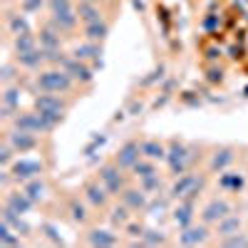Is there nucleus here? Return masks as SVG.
<instances>
[{"label":"nucleus","mask_w":248,"mask_h":248,"mask_svg":"<svg viewBox=\"0 0 248 248\" xmlns=\"http://www.w3.org/2000/svg\"><path fill=\"white\" fill-rule=\"evenodd\" d=\"M37 87L43 92L60 94V92H67L72 87V77L67 75V70H45L37 77Z\"/></svg>","instance_id":"1"},{"label":"nucleus","mask_w":248,"mask_h":248,"mask_svg":"<svg viewBox=\"0 0 248 248\" xmlns=\"http://www.w3.org/2000/svg\"><path fill=\"white\" fill-rule=\"evenodd\" d=\"M35 109L43 114L52 127L62 119V112H65V105L60 102V97L57 94H52V92H45V94H40L37 99H35Z\"/></svg>","instance_id":"2"},{"label":"nucleus","mask_w":248,"mask_h":248,"mask_svg":"<svg viewBox=\"0 0 248 248\" xmlns=\"http://www.w3.org/2000/svg\"><path fill=\"white\" fill-rule=\"evenodd\" d=\"M10 174H13V179H17V181L37 179L40 174H43V161H37V159H20V161L13 164Z\"/></svg>","instance_id":"3"},{"label":"nucleus","mask_w":248,"mask_h":248,"mask_svg":"<svg viewBox=\"0 0 248 248\" xmlns=\"http://www.w3.org/2000/svg\"><path fill=\"white\" fill-rule=\"evenodd\" d=\"M15 129H25V132H32V134H40V132H47L52 129V124L40 114V112H30V114H20L15 119Z\"/></svg>","instance_id":"4"},{"label":"nucleus","mask_w":248,"mask_h":248,"mask_svg":"<svg viewBox=\"0 0 248 248\" xmlns=\"http://www.w3.org/2000/svg\"><path fill=\"white\" fill-rule=\"evenodd\" d=\"M189 159H191V156H189V149H186L184 144H179V141H171V147H169V152H167V161H169L171 171H174V174H184Z\"/></svg>","instance_id":"5"},{"label":"nucleus","mask_w":248,"mask_h":248,"mask_svg":"<svg viewBox=\"0 0 248 248\" xmlns=\"http://www.w3.org/2000/svg\"><path fill=\"white\" fill-rule=\"evenodd\" d=\"M8 144H10V147H13L15 152L25 154V152H32V149L37 147V139H35V134H32V132L15 129V132H10V134H8Z\"/></svg>","instance_id":"6"},{"label":"nucleus","mask_w":248,"mask_h":248,"mask_svg":"<svg viewBox=\"0 0 248 248\" xmlns=\"http://www.w3.org/2000/svg\"><path fill=\"white\" fill-rule=\"evenodd\" d=\"M139 154H141V144L127 141L117 154V167L119 169H134V164L139 161Z\"/></svg>","instance_id":"7"},{"label":"nucleus","mask_w":248,"mask_h":248,"mask_svg":"<svg viewBox=\"0 0 248 248\" xmlns=\"http://www.w3.org/2000/svg\"><path fill=\"white\" fill-rule=\"evenodd\" d=\"M99 179H102V184H105V189L109 194H119L124 189V179L119 174V167H102Z\"/></svg>","instance_id":"8"},{"label":"nucleus","mask_w":248,"mask_h":248,"mask_svg":"<svg viewBox=\"0 0 248 248\" xmlns=\"http://www.w3.org/2000/svg\"><path fill=\"white\" fill-rule=\"evenodd\" d=\"M231 214V206L229 203H226V201H211L209 206H206V209H203V223H218L223 216H229Z\"/></svg>","instance_id":"9"},{"label":"nucleus","mask_w":248,"mask_h":248,"mask_svg":"<svg viewBox=\"0 0 248 248\" xmlns=\"http://www.w3.org/2000/svg\"><path fill=\"white\" fill-rule=\"evenodd\" d=\"M62 67L67 70V75H70L72 79H79V82H90V79H92V70L82 65V62H79V57H72V60H62Z\"/></svg>","instance_id":"10"},{"label":"nucleus","mask_w":248,"mask_h":248,"mask_svg":"<svg viewBox=\"0 0 248 248\" xmlns=\"http://www.w3.org/2000/svg\"><path fill=\"white\" fill-rule=\"evenodd\" d=\"M32 199L23 191V194H8V199H5V206H10L13 211H17V214H28L30 209H32Z\"/></svg>","instance_id":"11"},{"label":"nucleus","mask_w":248,"mask_h":248,"mask_svg":"<svg viewBox=\"0 0 248 248\" xmlns=\"http://www.w3.org/2000/svg\"><path fill=\"white\" fill-rule=\"evenodd\" d=\"M147 191H137V189H127V191H122V199H124V206L127 209H134V211H139V209H147V196H144Z\"/></svg>","instance_id":"12"},{"label":"nucleus","mask_w":248,"mask_h":248,"mask_svg":"<svg viewBox=\"0 0 248 248\" xmlns=\"http://www.w3.org/2000/svg\"><path fill=\"white\" fill-rule=\"evenodd\" d=\"M179 241L184 246H199V243L206 241V229H203V226H186L184 233L179 236Z\"/></svg>","instance_id":"13"},{"label":"nucleus","mask_w":248,"mask_h":248,"mask_svg":"<svg viewBox=\"0 0 248 248\" xmlns=\"http://www.w3.org/2000/svg\"><path fill=\"white\" fill-rule=\"evenodd\" d=\"M47 57H45V50H28V52H17V62L23 67H40L45 62Z\"/></svg>","instance_id":"14"},{"label":"nucleus","mask_w":248,"mask_h":248,"mask_svg":"<svg viewBox=\"0 0 248 248\" xmlns=\"http://www.w3.org/2000/svg\"><path fill=\"white\" fill-rule=\"evenodd\" d=\"M174 221L181 226V229H186V226H191V221H194V203H191V201H184V203H179L176 209H174Z\"/></svg>","instance_id":"15"},{"label":"nucleus","mask_w":248,"mask_h":248,"mask_svg":"<svg viewBox=\"0 0 248 248\" xmlns=\"http://www.w3.org/2000/svg\"><path fill=\"white\" fill-rule=\"evenodd\" d=\"M3 221L5 223H10L13 229H15V233H20V236H28L30 233V226L17 216V211H13L10 206H5V211H3Z\"/></svg>","instance_id":"16"},{"label":"nucleus","mask_w":248,"mask_h":248,"mask_svg":"<svg viewBox=\"0 0 248 248\" xmlns=\"http://www.w3.org/2000/svg\"><path fill=\"white\" fill-rule=\"evenodd\" d=\"M107 32H109V28H107L105 20H97V23L85 25V35H87L90 43H99V40H105V37H107Z\"/></svg>","instance_id":"17"},{"label":"nucleus","mask_w":248,"mask_h":248,"mask_svg":"<svg viewBox=\"0 0 248 248\" xmlns=\"http://www.w3.org/2000/svg\"><path fill=\"white\" fill-rule=\"evenodd\" d=\"M77 17H79V15H75L72 10L52 13V25H55V28H60V30H70V28H75V25H77Z\"/></svg>","instance_id":"18"},{"label":"nucleus","mask_w":248,"mask_h":248,"mask_svg":"<svg viewBox=\"0 0 248 248\" xmlns=\"http://www.w3.org/2000/svg\"><path fill=\"white\" fill-rule=\"evenodd\" d=\"M87 238H90L92 246H99V248H107V246H114V243H117V236L109 233V231H105V229H94V231H90Z\"/></svg>","instance_id":"19"},{"label":"nucleus","mask_w":248,"mask_h":248,"mask_svg":"<svg viewBox=\"0 0 248 248\" xmlns=\"http://www.w3.org/2000/svg\"><path fill=\"white\" fill-rule=\"evenodd\" d=\"M20 107V90L15 87H8L5 94H3V117H13V112Z\"/></svg>","instance_id":"20"},{"label":"nucleus","mask_w":248,"mask_h":248,"mask_svg":"<svg viewBox=\"0 0 248 248\" xmlns=\"http://www.w3.org/2000/svg\"><path fill=\"white\" fill-rule=\"evenodd\" d=\"M196 181H199V179H196L194 174H184V176L174 184L171 194H174V196H179V199H184V196H186V194H189V191L194 189V186H196Z\"/></svg>","instance_id":"21"},{"label":"nucleus","mask_w":248,"mask_h":248,"mask_svg":"<svg viewBox=\"0 0 248 248\" xmlns=\"http://www.w3.org/2000/svg\"><path fill=\"white\" fill-rule=\"evenodd\" d=\"M77 15H79V20H85V25H90V23H97V20H102V13L94 8V3H85V0L79 3V8H77Z\"/></svg>","instance_id":"22"},{"label":"nucleus","mask_w":248,"mask_h":248,"mask_svg":"<svg viewBox=\"0 0 248 248\" xmlns=\"http://www.w3.org/2000/svg\"><path fill=\"white\" fill-rule=\"evenodd\" d=\"M141 154L149 156V159H167V147H164L161 141H144L141 144Z\"/></svg>","instance_id":"23"},{"label":"nucleus","mask_w":248,"mask_h":248,"mask_svg":"<svg viewBox=\"0 0 248 248\" xmlns=\"http://www.w3.org/2000/svg\"><path fill=\"white\" fill-rule=\"evenodd\" d=\"M238 229H241V218L238 216H223L221 221H218V233L221 236H233V233H238Z\"/></svg>","instance_id":"24"},{"label":"nucleus","mask_w":248,"mask_h":248,"mask_svg":"<svg viewBox=\"0 0 248 248\" xmlns=\"http://www.w3.org/2000/svg\"><path fill=\"white\" fill-rule=\"evenodd\" d=\"M85 194H87V199H90V203H94V206H105L107 203V189L105 186H97V184H90L87 189H85Z\"/></svg>","instance_id":"25"},{"label":"nucleus","mask_w":248,"mask_h":248,"mask_svg":"<svg viewBox=\"0 0 248 248\" xmlns=\"http://www.w3.org/2000/svg\"><path fill=\"white\" fill-rule=\"evenodd\" d=\"M231 161H233V152H231V149H221V152H216L214 159H211V169H214V171H223Z\"/></svg>","instance_id":"26"},{"label":"nucleus","mask_w":248,"mask_h":248,"mask_svg":"<svg viewBox=\"0 0 248 248\" xmlns=\"http://www.w3.org/2000/svg\"><path fill=\"white\" fill-rule=\"evenodd\" d=\"M99 55H102V47H99L97 43L79 45V47L75 50V57H79V60H99Z\"/></svg>","instance_id":"27"},{"label":"nucleus","mask_w":248,"mask_h":248,"mask_svg":"<svg viewBox=\"0 0 248 248\" xmlns=\"http://www.w3.org/2000/svg\"><path fill=\"white\" fill-rule=\"evenodd\" d=\"M25 194L32 199V201H40L45 196V181H40V179H30L25 184Z\"/></svg>","instance_id":"28"},{"label":"nucleus","mask_w":248,"mask_h":248,"mask_svg":"<svg viewBox=\"0 0 248 248\" xmlns=\"http://www.w3.org/2000/svg\"><path fill=\"white\" fill-rule=\"evenodd\" d=\"M40 45H43V50H60V35L55 30H43L40 32Z\"/></svg>","instance_id":"29"},{"label":"nucleus","mask_w":248,"mask_h":248,"mask_svg":"<svg viewBox=\"0 0 248 248\" xmlns=\"http://www.w3.org/2000/svg\"><path fill=\"white\" fill-rule=\"evenodd\" d=\"M13 226L10 223H0V243H3V246H20V233L17 236H13Z\"/></svg>","instance_id":"30"},{"label":"nucleus","mask_w":248,"mask_h":248,"mask_svg":"<svg viewBox=\"0 0 248 248\" xmlns=\"http://www.w3.org/2000/svg\"><path fill=\"white\" fill-rule=\"evenodd\" d=\"M10 30H13V35L17 37V35H25V32H30V28H28V20L23 17V15H10Z\"/></svg>","instance_id":"31"},{"label":"nucleus","mask_w":248,"mask_h":248,"mask_svg":"<svg viewBox=\"0 0 248 248\" xmlns=\"http://www.w3.org/2000/svg\"><path fill=\"white\" fill-rule=\"evenodd\" d=\"M221 186H223V189H241V186H243V176L241 174H221V181H218Z\"/></svg>","instance_id":"32"},{"label":"nucleus","mask_w":248,"mask_h":248,"mask_svg":"<svg viewBox=\"0 0 248 248\" xmlns=\"http://www.w3.org/2000/svg\"><path fill=\"white\" fill-rule=\"evenodd\" d=\"M15 50H17V52L35 50V37H32L30 32H25V35H17V37H15Z\"/></svg>","instance_id":"33"},{"label":"nucleus","mask_w":248,"mask_h":248,"mask_svg":"<svg viewBox=\"0 0 248 248\" xmlns=\"http://www.w3.org/2000/svg\"><path fill=\"white\" fill-rule=\"evenodd\" d=\"M141 238H144V243H147V246H159V243H164V241H167L161 231H154V229L144 231V233H141Z\"/></svg>","instance_id":"34"},{"label":"nucleus","mask_w":248,"mask_h":248,"mask_svg":"<svg viewBox=\"0 0 248 248\" xmlns=\"http://www.w3.org/2000/svg\"><path fill=\"white\" fill-rule=\"evenodd\" d=\"M134 171H137L139 179H147V176H154V174H156L154 167H152V164H147V161H137V164H134Z\"/></svg>","instance_id":"35"},{"label":"nucleus","mask_w":248,"mask_h":248,"mask_svg":"<svg viewBox=\"0 0 248 248\" xmlns=\"http://www.w3.org/2000/svg\"><path fill=\"white\" fill-rule=\"evenodd\" d=\"M223 243H226V246H231V248H236V246H248V238L241 236V233H233V236H226Z\"/></svg>","instance_id":"36"},{"label":"nucleus","mask_w":248,"mask_h":248,"mask_svg":"<svg viewBox=\"0 0 248 248\" xmlns=\"http://www.w3.org/2000/svg\"><path fill=\"white\" fill-rule=\"evenodd\" d=\"M70 211H72V218H75V221H85V218H87L85 209H82V203H77V201L70 203Z\"/></svg>","instance_id":"37"},{"label":"nucleus","mask_w":248,"mask_h":248,"mask_svg":"<svg viewBox=\"0 0 248 248\" xmlns=\"http://www.w3.org/2000/svg\"><path fill=\"white\" fill-rule=\"evenodd\" d=\"M43 231H45V236H47L52 243H62V236L57 233V229H55L52 223H45V226H43Z\"/></svg>","instance_id":"38"},{"label":"nucleus","mask_w":248,"mask_h":248,"mask_svg":"<svg viewBox=\"0 0 248 248\" xmlns=\"http://www.w3.org/2000/svg\"><path fill=\"white\" fill-rule=\"evenodd\" d=\"M141 189H144V191H154V189H159V176L154 174V176L141 179Z\"/></svg>","instance_id":"39"},{"label":"nucleus","mask_w":248,"mask_h":248,"mask_svg":"<svg viewBox=\"0 0 248 248\" xmlns=\"http://www.w3.org/2000/svg\"><path fill=\"white\" fill-rule=\"evenodd\" d=\"M50 8L52 13H62V10H72L70 0H50Z\"/></svg>","instance_id":"40"},{"label":"nucleus","mask_w":248,"mask_h":248,"mask_svg":"<svg viewBox=\"0 0 248 248\" xmlns=\"http://www.w3.org/2000/svg\"><path fill=\"white\" fill-rule=\"evenodd\" d=\"M13 147H10V144H5V147L3 149H0V164H3V167H8V164H10V159H13Z\"/></svg>","instance_id":"41"},{"label":"nucleus","mask_w":248,"mask_h":248,"mask_svg":"<svg viewBox=\"0 0 248 248\" xmlns=\"http://www.w3.org/2000/svg\"><path fill=\"white\" fill-rule=\"evenodd\" d=\"M112 221L114 223H127V206H124V209H114L112 211Z\"/></svg>","instance_id":"42"},{"label":"nucleus","mask_w":248,"mask_h":248,"mask_svg":"<svg viewBox=\"0 0 248 248\" xmlns=\"http://www.w3.org/2000/svg\"><path fill=\"white\" fill-rule=\"evenodd\" d=\"M164 209H167V199H156L152 206H149V211H152V216H159L156 211H164Z\"/></svg>","instance_id":"43"},{"label":"nucleus","mask_w":248,"mask_h":248,"mask_svg":"<svg viewBox=\"0 0 248 248\" xmlns=\"http://www.w3.org/2000/svg\"><path fill=\"white\" fill-rule=\"evenodd\" d=\"M40 5H43V0H28V3H25V10L30 13V10H35V8H40Z\"/></svg>","instance_id":"44"},{"label":"nucleus","mask_w":248,"mask_h":248,"mask_svg":"<svg viewBox=\"0 0 248 248\" xmlns=\"http://www.w3.org/2000/svg\"><path fill=\"white\" fill-rule=\"evenodd\" d=\"M13 77H15V75H13V67H10V65H5V67H3V79H5V82H10Z\"/></svg>","instance_id":"45"},{"label":"nucleus","mask_w":248,"mask_h":248,"mask_svg":"<svg viewBox=\"0 0 248 248\" xmlns=\"http://www.w3.org/2000/svg\"><path fill=\"white\" fill-rule=\"evenodd\" d=\"M129 231H132V236H141V233H144L141 226H129Z\"/></svg>","instance_id":"46"},{"label":"nucleus","mask_w":248,"mask_h":248,"mask_svg":"<svg viewBox=\"0 0 248 248\" xmlns=\"http://www.w3.org/2000/svg\"><path fill=\"white\" fill-rule=\"evenodd\" d=\"M85 3H97V0H85Z\"/></svg>","instance_id":"47"}]
</instances>
